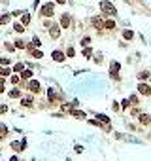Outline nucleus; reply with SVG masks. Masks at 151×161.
<instances>
[{
  "mask_svg": "<svg viewBox=\"0 0 151 161\" xmlns=\"http://www.w3.org/2000/svg\"><path fill=\"white\" fill-rule=\"evenodd\" d=\"M100 10L106 11L108 15H115V13H117V11H115V6H112V4L106 2V0H102V2H100Z\"/></svg>",
  "mask_w": 151,
  "mask_h": 161,
  "instance_id": "1",
  "label": "nucleus"
},
{
  "mask_svg": "<svg viewBox=\"0 0 151 161\" xmlns=\"http://www.w3.org/2000/svg\"><path fill=\"white\" fill-rule=\"evenodd\" d=\"M55 11V6L53 4H45V6H42V10H40V13L43 15V17H51Z\"/></svg>",
  "mask_w": 151,
  "mask_h": 161,
  "instance_id": "2",
  "label": "nucleus"
},
{
  "mask_svg": "<svg viewBox=\"0 0 151 161\" xmlns=\"http://www.w3.org/2000/svg\"><path fill=\"white\" fill-rule=\"evenodd\" d=\"M138 91H140L142 95H151V87L145 85V83H140V85H138Z\"/></svg>",
  "mask_w": 151,
  "mask_h": 161,
  "instance_id": "3",
  "label": "nucleus"
},
{
  "mask_svg": "<svg viewBox=\"0 0 151 161\" xmlns=\"http://www.w3.org/2000/svg\"><path fill=\"white\" fill-rule=\"evenodd\" d=\"M51 57H53L57 63H62V61H64V53H62V51H53V53H51Z\"/></svg>",
  "mask_w": 151,
  "mask_h": 161,
  "instance_id": "4",
  "label": "nucleus"
},
{
  "mask_svg": "<svg viewBox=\"0 0 151 161\" xmlns=\"http://www.w3.org/2000/svg\"><path fill=\"white\" fill-rule=\"evenodd\" d=\"M29 89L32 91V93H38V91H40V82H36V80H32V82L29 83Z\"/></svg>",
  "mask_w": 151,
  "mask_h": 161,
  "instance_id": "5",
  "label": "nucleus"
},
{
  "mask_svg": "<svg viewBox=\"0 0 151 161\" xmlns=\"http://www.w3.org/2000/svg\"><path fill=\"white\" fill-rule=\"evenodd\" d=\"M49 34H51V38H59V34H61L59 27H57V25H53V27H51V30H49Z\"/></svg>",
  "mask_w": 151,
  "mask_h": 161,
  "instance_id": "6",
  "label": "nucleus"
},
{
  "mask_svg": "<svg viewBox=\"0 0 151 161\" xmlns=\"http://www.w3.org/2000/svg\"><path fill=\"white\" fill-rule=\"evenodd\" d=\"M61 25L62 27H64V29H68V27H70V17H68V15H62V19H61Z\"/></svg>",
  "mask_w": 151,
  "mask_h": 161,
  "instance_id": "7",
  "label": "nucleus"
},
{
  "mask_svg": "<svg viewBox=\"0 0 151 161\" xmlns=\"http://www.w3.org/2000/svg\"><path fill=\"white\" fill-rule=\"evenodd\" d=\"M119 70V63H112V70H110V74H112V78H117L115 76V72Z\"/></svg>",
  "mask_w": 151,
  "mask_h": 161,
  "instance_id": "8",
  "label": "nucleus"
},
{
  "mask_svg": "<svg viewBox=\"0 0 151 161\" xmlns=\"http://www.w3.org/2000/svg\"><path fill=\"white\" fill-rule=\"evenodd\" d=\"M21 21H23V25H29V21H30V15L27 13V11H23V15H21Z\"/></svg>",
  "mask_w": 151,
  "mask_h": 161,
  "instance_id": "9",
  "label": "nucleus"
},
{
  "mask_svg": "<svg viewBox=\"0 0 151 161\" xmlns=\"http://www.w3.org/2000/svg\"><path fill=\"white\" fill-rule=\"evenodd\" d=\"M93 25L96 27V29H102V27H104V23H102V19H98V17H94L93 19Z\"/></svg>",
  "mask_w": 151,
  "mask_h": 161,
  "instance_id": "10",
  "label": "nucleus"
},
{
  "mask_svg": "<svg viewBox=\"0 0 151 161\" xmlns=\"http://www.w3.org/2000/svg\"><path fill=\"white\" fill-rule=\"evenodd\" d=\"M140 121L144 123V125H148V123H149V116H148V114H142V116H140Z\"/></svg>",
  "mask_w": 151,
  "mask_h": 161,
  "instance_id": "11",
  "label": "nucleus"
},
{
  "mask_svg": "<svg viewBox=\"0 0 151 161\" xmlns=\"http://www.w3.org/2000/svg\"><path fill=\"white\" fill-rule=\"evenodd\" d=\"M6 135H8V129H6V125H0V138H4Z\"/></svg>",
  "mask_w": 151,
  "mask_h": 161,
  "instance_id": "12",
  "label": "nucleus"
},
{
  "mask_svg": "<svg viewBox=\"0 0 151 161\" xmlns=\"http://www.w3.org/2000/svg\"><path fill=\"white\" fill-rule=\"evenodd\" d=\"M123 36H125V38H127V40H132V36H134V32H132V30H125V32H123Z\"/></svg>",
  "mask_w": 151,
  "mask_h": 161,
  "instance_id": "13",
  "label": "nucleus"
},
{
  "mask_svg": "<svg viewBox=\"0 0 151 161\" xmlns=\"http://www.w3.org/2000/svg\"><path fill=\"white\" fill-rule=\"evenodd\" d=\"M91 55H93L91 47H83V57H91Z\"/></svg>",
  "mask_w": 151,
  "mask_h": 161,
  "instance_id": "14",
  "label": "nucleus"
},
{
  "mask_svg": "<svg viewBox=\"0 0 151 161\" xmlns=\"http://www.w3.org/2000/svg\"><path fill=\"white\" fill-rule=\"evenodd\" d=\"M23 104H25V106H32V99H30V97L23 99Z\"/></svg>",
  "mask_w": 151,
  "mask_h": 161,
  "instance_id": "15",
  "label": "nucleus"
},
{
  "mask_svg": "<svg viewBox=\"0 0 151 161\" xmlns=\"http://www.w3.org/2000/svg\"><path fill=\"white\" fill-rule=\"evenodd\" d=\"M104 27H106V29H115V23H113V21H106Z\"/></svg>",
  "mask_w": 151,
  "mask_h": 161,
  "instance_id": "16",
  "label": "nucleus"
},
{
  "mask_svg": "<svg viewBox=\"0 0 151 161\" xmlns=\"http://www.w3.org/2000/svg\"><path fill=\"white\" fill-rule=\"evenodd\" d=\"M13 29L17 30V32H23V30H25V29H23V25H21V23H15V25H13Z\"/></svg>",
  "mask_w": 151,
  "mask_h": 161,
  "instance_id": "17",
  "label": "nucleus"
},
{
  "mask_svg": "<svg viewBox=\"0 0 151 161\" xmlns=\"http://www.w3.org/2000/svg\"><path fill=\"white\" fill-rule=\"evenodd\" d=\"M19 95H21V93H19V91L17 89H13V91H10V97H11V99H17V97Z\"/></svg>",
  "mask_w": 151,
  "mask_h": 161,
  "instance_id": "18",
  "label": "nucleus"
},
{
  "mask_svg": "<svg viewBox=\"0 0 151 161\" xmlns=\"http://www.w3.org/2000/svg\"><path fill=\"white\" fill-rule=\"evenodd\" d=\"M30 76H32V72H30V70H23L21 78H30Z\"/></svg>",
  "mask_w": 151,
  "mask_h": 161,
  "instance_id": "19",
  "label": "nucleus"
},
{
  "mask_svg": "<svg viewBox=\"0 0 151 161\" xmlns=\"http://www.w3.org/2000/svg\"><path fill=\"white\" fill-rule=\"evenodd\" d=\"M72 116H76V118H85V114H83V112H72Z\"/></svg>",
  "mask_w": 151,
  "mask_h": 161,
  "instance_id": "20",
  "label": "nucleus"
},
{
  "mask_svg": "<svg viewBox=\"0 0 151 161\" xmlns=\"http://www.w3.org/2000/svg\"><path fill=\"white\" fill-rule=\"evenodd\" d=\"M8 19H10V15H0V23H8Z\"/></svg>",
  "mask_w": 151,
  "mask_h": 161,
  "instance_id": "21",
  "label": "nucleus"
},
{
  "mask_svg": "<svg viewBox=\"0 0 151 161\" xmlns=\"http://www.w3.org/2000/svg\"><path fill=\"white\" fill-rule=\"evenodd\" d=\"M98 119H100L102 123H108V121H110V119H108V116H98Z\"/></svg>",
  "mask_w": 151,
  "mask_h": 161,
  "instance_id": "22",
  "label": "nucleus"
},
{
  "mask_svg": "<svg viewBox=\"0 0 151 161\" xmlns=\"http://www.w3.org/2000/svg\"><path fill=\"white\" fill-rule=\"evenodd\" d=\"M89 42H91V38H83V40H81V46H83V47L89 46Z\"/></svg>",
  "mask_w": 151,
  "mask_h": 161,
  "instance_id": "23",
  "label": "nucleus"
},
{
  "mask_svg": "<svg viewBox=\"0 0 151 161\" xmlns=\"http://www.w3.org/2000/svg\"><path fill=\"white\" fill-rule=\"evenodd\" d=\"M32 55H34V57H38V59H42V57H43L42 51H32Z\"/></svg>",
  "mask_w": 151,
  "mask_h": 161,
  "instance_id": "24",
  "label": "nucleus"
},
{
  "mask_svg": "<svg viewBox=\"0 0 151 161\" xmlns=\"http://www.w3.org/2000/svg\"><path fill=\"white\" fill-rule=\"evenodd\" d=\"M11 148H13V150H19V148H23V146L19 142H11Z\"/></svg>",
  "mask_w": 151,
  "mask_h": 161,
  "instance_id": "25",
  "label": "nucleus"
},
{
  "mask_svg": "<svg viewBox=\"0 0 151 161\" xmlns=\"http://www.w3.org/2000/svg\"><path fill=\"white\" fill-rule=\"evenodd\" d=\"M148 76H149L148 72H142V74H138V78H140V80H145V78H148Z\"/></svg>",
  "mask_w": 151,
  "mask_h": 161,
  "instance_id": "26",
  "label": "nucleus"
},
{
  "mask_svg": "<svg viewBox=\"0 0 151 161\" xmlns=\"http://www.w3.org/2000/svg\"><path fill=\"white\" fill-rule=\"evenodd\" d=\"M15 46H17V47H25V42H23V40H17V42H15Z\"/></svg>",
  "mask_w": 151,
  "mask_h": 161,
  "instance_id": "27",
  "label": "nucleus"
},
{
  "mask_svg": "<svg viewBox=\"0 0 151 161\" xmlns=\"http://www.w3.org/2000/svg\"><path fill=\"white\" fill-rule=\"evenodd\" d=\"M0 74H4V76H8V74H10V70H6V68H0Z\"/></svg>",
  "mask_w": 151,
  "mask_h": 161,
  "instance_id": "28",
  "label": "nucleus"
},
{
  "mask_svg": "<svg viewBox=\"0 0 151 161\" xmlns=\"http://www.w3.org/2000/svg\"><path fill=\"white\" fill-rule=\"evenodd\" d=\"M55 99V93H53V89H49V100H53Z\"/></svg>",
  "mask_w": 151,
  "mask_h": 161,
  "instance_id": "29",
  "label": "nucleus"
},
{
  "mask_svg": "<svg viewBox=\"0 0 151 161\" xmlns=\"http://www.w3.org/2000/svg\"><path fill=\"white\" fill-rule=\"evenodd\" d=\"M0 64H10V61L8 59H0Z\"/></svg>",
  "mask_w": 151,
  "mask_h": 161,
  "instance_id": "30",
  "label": "nucleus"
},
{
  "mask_svg": "<svg viewBox=\"0 0 151 161\" xmlns=\"http://www.w3.org/2000/svg\"><path fill=\"white\" fill-rule=\"evenodd\" d=\"M6 110H8V106H0V114H4Z\"/></svg>",
  "mask_w": 151,
  "mask_h": 161,
  "instance_id": "31",
  "label": "nucleus"
},
{
  "mask_svg": "<svg viewBox=\"0 0 151 161\" xmlns=\"http://www.w3.org/2000/svg\"><path fill=\"white\" fill-rule=\"evenodd\" d=\"M57 2H59V4H64V2H66V0H57Z\"/></svg>",
  "mask_w": 151,
  "mask_h": 161,
  "instance_id": "32",
  "label": "nucleus"
}]
</instances>
